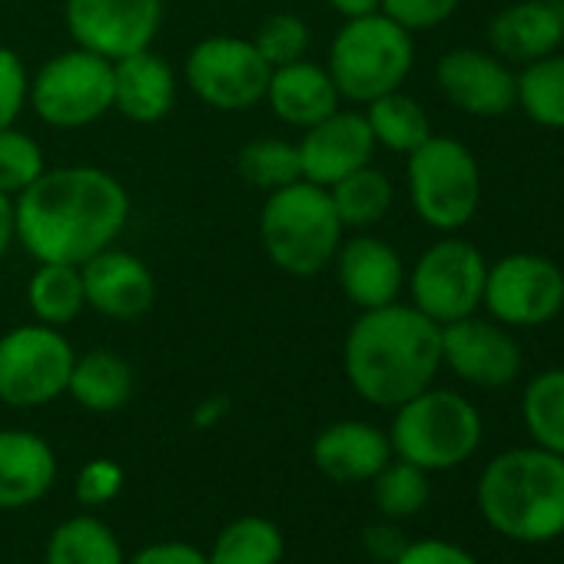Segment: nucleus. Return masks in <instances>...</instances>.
<instances>
[{
    "label": "nucleus",
    "instance_id": "a878e982",
    "mask_svg": "<svg viewBox=\"0 0 564 564\" xmlns=\"http://www.w3.org/2000/svg\"><path fill=\"white\" fill-rule=\"evenodd\" d=\"M123 547L120 538L90 514L67 518L64 524L54 528L44 564H123Z\"/></svg>",
    "mask_w": 564,
    "mask_h": 564
},
{
    "label": "nucleus",
    "instance_id": "a19ab883",
    "mask_svg": "<svg viewBox=\"0 0 564 564\" xmlns=\"http://www.w3.org/2000/svg\"><path fill=\"white\" fill-rule=\"evenodd\" d=\"M362 541H366V551H369L372 557L386 561V564H392V561L402 554V547L409 544L405 534H402L395 524H372V528H366Z\"/></svg>",
    "mask_w": 564,
    "mask_h": 564
},
{
    "label": "nucleus",
    "instance_id": "f8f14e48",
    "mask_svg": "<svg viewBox=\"0 0 564 564\" xmlns=\"http://www.w3.org/2000/svg\"><path fill=\"white\" fill-rule=\"evenodd\" d=\"M272 67L259 57L252 41L206 37L186 57L189 90L213 110H249L265 100Z\"/></svg>",
    "mask_w": 564,
    "mask_h": 564
},
{
    "label": "nucleus",
    "instance_id": "bb28decb",
    "mask_svg": "<svg viewBox=\"0 0 564 564\" xmlns=\"http://www.w3.org/2000/svg\"><path fill=\"white\" fill-rule=\"evenodd\" d=\"M366 120H369V130L376 137V147H386L392 153L409 156L412 150H419L432 137V123H429L425 107L402 90H392V94L366 104Z\"/></svg>",
    "mask_w": 564,
    "mask_h": 564
},
{
    "label": "nucleus",
    "instance_id": "473e14b6",
    "mask_svg": "<svg viewBox=\"0 0 564 564\" xmlns=\"http://www.w3.org/2000/svg\"><path fill=\"white\" fill-rule=\"evenodd\" d=\"M372 491H376V505L386 518H412L429 505V471L395 458L389 462L376 478H372Z\"/></svg>",
    "mask_w": 564,
    "mask_h": 564
},
{
    "label": "nucleus",
    "instance_id": "9b49d317",
    "mask_svg": "<svg viewBox=\"0 0 564 564\" xmlns=\"http://www.w3.org/2000/svg\"><path fill=\"white\" fill-rule=\"evenodd\" d=\"M481 306L508 329H538L564 310V272L538 252H511L488 265Z\"/></svg>",
    "mask_w": 564,
    "mask_h": 564
},
{
    "label": "nucleus",
    "instance_id": "dca6fc26",
    "mask_svg": "<svg viewBox=\"0 0 564 564\" xmlns=\"http://www.w3.org/2000/svg\"><path fill=\"white\" fill-rule=\"evenodd\" d=\"M296 150H300L303 180L329 189L333 183H339L352 170L372 163L376 137L369 130L366 113L336 110L326 120L313 123L306 130V137L296 143Z\"/></svg>",
    "mask_w": 564,
    "mask_h": 564
},
{
    "label": "nucleus",
    "instance_id": "0eeeda50",
    "mask_svg": "<svg viewBox=\"0 0 564 564\" xmlns=\"http://www.w3.org/2000/svg\"><path fill=\"white\" fill-rule=\"evenodd\" d=\"M409 199L419 219L438 232H458L481 203V170L475 153L455 137H429L409 153Z\"/></svg>",
    "mask_w": 564,
    "mask_h": 564
},
{
    "label": "nucleus",
    "instance_id": "2eb2a0df",
    "mask_svg": "<svg viewBox=\"0 0 564 564\" xmlns=\"http://www.w3.org/2000/svg\"><path fill=\"white\" fill-rule=\"evenodd\" d=\"M442 97L468 117H505L518 107V77L495 54L458 47L448 51L435 67Z\"/></svg>",
    "mask_w": 564,
    "mask_h": 564
},
{
    "label": "nucleus",
    "instance_id": "c85d7f7f",
    "mask_svg": "<svg viewBox=\"0 0 564 564\" xmlns=\"http://www.w3.org/2000/svg\"><path fill=\"white\" fill-rule=\"evenodd\" d=\"M521 419L538 448L564 458V369L538 372L524 386Z\"/></svg>",
    "mask_w": 564,
    "mask_h": 564
},
{
    "label": "nucleus",
    "instance_id": "e433bc0d",
    "mask_svg": "<svg viewBox=\"0 0 564 564\" xmlns=\"http://www.w3.org/2000/svg\"><path fill=\"white\" fill-rule=\"evenodd\" d=\"M458 4L462 0H382L379 11L392 18L399 28H405L409 34H415L445 24L458 11Z\"/></svg>",
    "mask_w": 564,
    "mask_h": 564
},
{
    "label": "nucleus",
    "instance_id": "c03bdc74",
    "mask_svg": "<svg viewBox=\"0 0 564 564\" xmlns=\"http://www.w3.org/2000/svg\"><path fill=\"white\" fill-rule=\"evenodd\" d=\"M226 412V399H206L196 412V425H213L216 419H223Z\"/></svg>",
    "mask_w": 564,
    "mask_h": 564
},
{
    "label": "nucleus",
    "instance_id": "b1692460",
    "mask_svg": "<svg viewBox=\"0 0 564 564\" xmlns=\"http://www.w3.org/2000/svg\"><path fill=\"white\" fill-rule=\"evenodd\" d=\"M67 392L87 412H117L133 395V369L110 349H90L74 359Z\"/></svg>",
    "mask_w": 564,
    "mask_h": 564
},
{
    "label": "nucleus",
    "instance_id": "aec40b11",
    "mask_svg": "<svg viewBox=\"0 0 564 564\" xmlns=\"http://www.w3.org/2000/svg\"><path fill=\"white\" fill-rule=\"evenodd\" d=\"M392 462V442L369 422H333L313 442V465L343 485L372 481Z\"/></svg>",
    "mask_w": 564,
    "mask_h": 564
},
{
    "label": "nucleus",
    "instance_id": "2f4dec72",
    "mask_svg": "<svg viewBox=\"0 0 564 564\" xmlns=\"http://www.w3.org/2000/svg\"><path fill=\"white\" fill-rule=\"evenodd\" d=\"M236 170L239 176L256 186V189H282L296 180H303V166H300V150L290 140H275V137H256L249 140L239 156H236Z\"/></svg>",
    "mask_w": 564,
    "mask_h": 564
},
{
    "label": "nucleus",
    "instance_id": "cd10ccee",
    "mask_svg": "<svg viewBox=\"0 0 564 564\" xmlns=\"http://www.w3.org/2000/svg\"><path fill=\"white\" fill-rule=\"evenodd\" d=\"M282 551H286V541L275 521L246 514L216 534V544L206 551V557L209 564H279Z\"/></svg>",
    "mask_w": 564,
    "mask_h": 564
},
{
    "label": "nucleus",
    "instance_id": "f704fd0d",
    "mask_svg": "<svg viewBox=\"0 0 564 564\" xmlns=\"http://www.w3.org/2000/svg\"><path fill=\"white\" fill-rule=\"evenodd\" d=\"M252 47L269 67H286L306 57L310 51V28L296 14H272L269 21L259 24Z\"/></svg>",
    "mask_w": 564,
    "mask_h": 564
},
{
    "label": "nucleus",
    "instance_id": "7c9ffc66",
    "mask_svg": "<svg viewBox=\"0 0 564 564\" xmlns=\"http://www.w3.org/2000/svg\"><path fill=\"white\" fill-rule=\"evenodd\" d=\"M518 104L524 117L547 130H564V54L524 64L518 77Z\"/></svg>",
    "mask_w": 564,
    "mask_h": 564
},
{
    "label": "nucleus",
    "instance_id": "4468645a",
    "mask_svg": "<svg viewBox=\"0 0 564 564\" xmlns=\"http://www.w3.org/2000/svg\"><path fill=\"white\" fill-rule=\"evenodd\" d=\"M442 366L475 389H505L521 376V349L508 326L465 316L442 326Z\"/></svg>",
    "mask_w": 564,
    "mask_h": 564
},
{
    "label": "nucleus",
    "instance_id": "9d476101",
    "mask_svg": "<svg viewBox=\"0 0 564 564\" xmlns=\"http://www.w3.org/2000/svg\"><path fill=\"white\" fill-rule=\"evenodd\" d=\"M485 275L488 262L478 246L462 236L438 239L419 256L409 275L412 306L438 326L475 316L485 296Z\"/></svg>",
    "mask_w": 564,
    "mask_h": 564
},
{
    "label": "nucleus",
    "instance_id": "79ce46f5",
    "mask_svg": "<svg viewBox=\"0 0 564 564\" xmlns=\"http://www.w3.org/2000/svg\"><path fill=\"white\" fill-rule=\"evenodd\" d=\"M18 239V209H14V196L0 193V259L8 256L11 242Z\"/></svg>",
    "mask_w": 564,
    "mask_h": 564
},
{
    "label": "nucleus",
    "instance_id": "ddd939ff",
    "mask_svg": "<svg viewBox=\"0 0 564 564\" xmlns=\"http://www.w3.org/2000/svg\"><path fill=\"white\" fill-rule=\"evenodd\" d=\"M64 18L77 47L113 64L156 41L163 0H67Z\"/></svg>",
    "mask_w": 564,
    "mask_h": 564
},
{
    "label": "nucleus",
    "instance_id": "4be33fe9",
    "mask_svg": "<svg viewBox=\"0 0 564 564\" xmlns=\"http://www.w3.org/2000/svg\"><path fill=\"white\" fill-rule=\"evenodd\" d=\"M265 100H269V110L282 123L310 130L313 123L336 113L343 97H339L329 70L303 57V61L286 64V67H272Z\"/></svg>",
    "mask_w": 564,
    "mask_h": 564
},
{
    "label": "nucleus",
    "instance_id": "4c0bfd02",
    "mask_svg": "<svg viewBox=\"0 0 564 564\" xmlns=\"http://www.w3.org/2000/svg\"><path fill=\"white\" fill-rule=\"evenodd\" d=\"M120 488H123V468L110 458H94L77 475V498L87 505L113 501L120 495Z\"/></svg>",
    "mask_w": 564,
    "mask_h": 564
},
{
    "label": "nucleus",
    "instance_id": "393cba45",
    "mask_svg": "<svg viewBox=\"0 0 564 564\" xmlns=\"http://www.w3.org/2000/svg\"><path fill=\"white\" fill-rule=\"evenodd\" d=\"M28 306L37 316V323H44V326L61 329V326L74 323L87 306L80 265L41 262L28 282Z\"/></svg>",
    "mask_w": 564,
    "mask_h": 564
},
{
    "label": "nucleus",
    "instance_id": "1a4fd4ad",
    "mask_svg": "<svg viewBox=\"0 0 564 564\" xmlns=\"http://www.w3.org/2000/svg\"><path fill=\"white\" fill-rule=\"evenodd\" d=\"M74 346L54 326L31 323L0 336V402L37 409L67 392Z\"/></svg>",
    "mask_w": 564,
    "mask_h": 564
},
{
    "label": "nucleus",
    "instance_id": "20e7f679",
    "mask_svg": "<svg viewBox=\"0 0 564 564\" xmlns=\"http://www.w3.org/2000/svg\"><path fill=\"white\" fill-rule=\"evenodd\" d=\"M343 232L346 226L326 186L296 180L290 186L265 193L259 213V242L286 275H319L336 259Z\"/></svg>",
    "mask_w": 564,
    "mask_h": 564
},
{
    "label": "nucleus",
    "instance_id": "ea45409f",
    "mask_svg": "<svg viewBox=\"0 0 564 564\" xmlns=\"http://www.w3.org/2000/svg\"><path fill=\"white\" fill-rule=\"evenodd\" d=\"M123 564H209V557H206V551H199L186 541H156V544H147L143 551H137Z\"/></svg>",
    "mask_w": 564,
    "mask_h": 564
},
{
    "label": "nucleus",
    "instance_id": "37998d69",
    "mask_svg": "<svg viewBox=\"0 0 564 564\" xmlns=\"http://www.w3.org/2000/svg\"><path fill=\"white\" fill-rule=\"evenodd\" d=\"M326 4H329L336 14H343V18L349 21V18H366V14H376L382 0H326Z\"/></svg>",
    "mask_w": 564,
    "mask_h": 564
},
{
    "label": "nucleus",
    "instance_id": "f257e3e1",
    "mask_svg": "<svg viewBox=\"0 0 564 564\" xmlns=\"http://www.w3.org/2000/svg\"><path fill=\"white\" fill-rule=\"evenodd\" d=\"M14 209L18 239L37 262L84 265L123 232L130 193L100 166H57L18 193Z\"/></svg>",
    "mask_w": 564,
    "mask_h": 564
},
{
    "label": "nucleus",
    "instance_id": "423d86ee",
    "mask_svg": "<svg viewBox=\"0 0 564 564\" xmlns=\"http://www.w3.org/2000/svg\"><path fill=\"white\" fill-rule=\"evenodd\" d=\"M389 442L392 455L425 471H448L478 452L481 415L465 395L429 386L395 409Z\"/></svg>",
    "mask_w": 564,
    "mask_h": 564
},
{
    "label": "nucleus",
    "instance_id": "5701e85b",
    "mask_svg": "<svg viewBox=\"0 0 564 564\" xmlns=\"http://www.w3.org/2000/svg\"><path fill=\"white\" fill-rule=\"evenodd\" d=\"M57 481L54 448L24 429H0V508H28Z\"/></svg>",
    "mask_w": 564,
    "mask_h": 564
},
{
    "label": "nucleus",
    "instance_id": "58836bf2",
    "mask_svg": "<svg viewBox=\"0 0 564 564\" xmlns=\"http://www.w3.org/2000/svg\"><path fill=\"white\" fill-rule=\"evenodd\" d=\"M392 564H478V561L455 541L422 538V541H409Z\"/></svg>",
    "mask_w": 564,
    "mask_h": 564
},
{
    "label": "nucleus",
    "instance_id": "c756f323",
    "mask_svg": "<svg viewBox=\"0 0 564 564\" xmlns=\"http://www.w3.org/2000/svg\"><path fill=\"white\" fill-rule=\"evenodd\" d=\"M333 206L343 219V226L349 229H369L376 223L386 219V213L392 209V183L382 170L359 166L349 176H343L339 183L329 186Z\"/></svg>",
    "mask_w": 564,
    "mask_h": 564
},
{
    "label": "nucleus",
    "instance_id": "6e6552de",
    "mask_svg": "<svg viewBox=\"0 0 564 564\" xmlns=\"http://www.w3.org/2000/svg\"><path fill=\"white\" fill-rule=\"evenodd\" d=\"M31 107L57 130L97 123L113 110V64L84 47L51 57L31 80Z\"/></svg>",
    "mask_w": 564,
    "mask_h": 564
},
{
    "label": "nucleus",
    "instance_id": "7ed1b4c3",
    "mask_svg": "<svg viewBox=\"0 0 564 564\" xmlns=\"http://www.w3.org/2000/svg\"><path fill=\"white\" fill-rule=\"evenodd\" d=\"M478 511L498 534L524 544L564 534V458L544 448H508L478 478Z\"/></svg>",
    "mask_w": 564,
    "mask_h": 564
},
{
    "label": "nucleus",
    "instance_id": "72a5a7b5",
    "mask_svg": "<svg viewBox=\"0 0 564 564\" xmlns=\"http://www.w3.org/2000/svg\"><path fill=\"white\" fill-rule=\"evenodd\" d=\"M44 170V150L34 137L18 127L0 130V193H24Z\"/></svg>",
    "mask_w": 564,
    "mask_h": 564
},
{
    "label": "nucleus",
    "instance_id": "39448f33",
    "mask_svg": "<svg viewBox=\"0 0 564 564\" xmlns=\"http://www.w3.org/2000/svg\"><path fill=\"white\" fill-rule=\"evenodd\" d=\"M415 64V44L405 28H399L382 11L366 18H349L329 47V77L343 100L372 104L392 90H402Z\"/></svg>",
    "mask_w": 564,
    "mask_h": 564
},
{
    "label": "nucleus",
    "instance_id": "f03ea898",
    "mask_svg": "<svg viewBox=\"0 0 564 564\" xmlns=\"http://www.w3.org/2000/svg\"><path fill=\"white\" fill-rule=\"evenodd\" d=\"M343 366L359 399L399 409L435 382L442 369V326L402 303L362 310L346 336Z\"/></svg>",
    "mask_w": 564,
    "mask_h": 564
},
{
    "label": "nucleus",
    "instance_id": "a18cd8bd",
    "mask_svg": "<svg viewBox=\"0 0 564 564\" xmlns=\"http://www.w3.org/2000/svg\"><path fill=\"white\" fill-rule=\"evenodd\" d=\"M561 14H564V0H561Z\"/></svg>",
    "mask_w": 564,
    "mask_h": 564
},
{
    "label": "nucleus",
    "instance_id": "a211bd4d",
    "mask_svg": "<svg viewBox=\"0 0 564 564\" xmlns=\"http://www.w3.org/2000/svg\"><path fill=\"white\" fill-rule=\"evenodd\" d=\"M336 279L346 300L359 310H379L399 303L405 286L402 256L379 236H352L336 249Z\"/></svg>",
    "mask_w": 564,
    "mask_h": 564
},
{
    "label": "nucleus",
    "instance_id": "f3484780",
    "mask_svg": "<svg viewBox=\"0 0 564 564\" xmlns=\"http://www.w3.org/2000/svg\"><path fill=\"white\" fill-rule=\"evenodd\" d=\"M87 306L113 323L140 319L156 296V279L143 259L123 249H100L80 265Z\"/></svg>",
    "mask_w": 564,
    "mask_h": 564
},
{
    "label": "nucleus",
    "instance_id": "c9c22d12",
    "mask_svg": "<svg viewBox=\"0 0 564 564\" xmlns=\"http://www.w3.org/2000/svg\"><path fill=\"white\" fill-rule=\"evenodd\" d=\"M31 100V77L18 51L0 47V130L14 127Z\"/></svg>",
    "mask_w": 564,
    "mask_h": 564
},
{
    "label": "nucleus",
    "instance_id": "6ab92c4d",
    "mask_svg": "<svg viewBox=\"0 0 564 564\" xmlns=\"http://www.w3.org/2000/svg\"><path fill=\"white\" fill-rule=\"evenodd\" d=\"M488 44L495 57L531 64L554 54L564 44L561 0H518L498 11L488 24Z\"/></svg>",
    "mask_w": 564,
    "mask_h": 564
},
{
    "label": "nucleus",
    "instance_id": "412c9836",
    "mask_svg": "<svg viewBox=\"0 0 564 564\" xmlns=\"http://www.w3.org/2000/svg\"><path fill=\"white\" fill-rule=\"evenodd\" d=\"M176 104L173 67L147 51L113 61V110L133 123H160Z\"/></svg>",
    "mask_w": 564,
    "mask_h": 564
}]
</instances>
